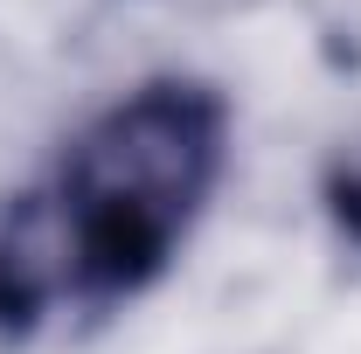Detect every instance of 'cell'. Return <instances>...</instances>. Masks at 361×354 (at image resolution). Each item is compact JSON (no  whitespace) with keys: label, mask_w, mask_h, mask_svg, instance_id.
Listing matches in <instances>:
<instances>
[{"label":"cell","mask_w":361,"mask_h":354,"mask_svg":"<svg viewBox=\"0 0 361 354\" xmlns=\"http://www.w3.org/2000/svg\"><path fill=\"white\" fill-rule=\"evenodd\" d=\"M111 0H0V56H56L90 35Z\"/></svg>","instance_id":"obj_2"},{"label":"cell","mask_w":361,"mask_h":354,"mask_svg":"<svg viewBox=\"0 0 361 354\" xmlns=\"http://www.w3.org/2000/svg\"><path fill=\"white\" fill-rule=\"evenodd\" d=\"M319 195H326V216H334V229H341L348 243H361V146H348V153L326 167Z\"/></svg>","instance_id":"obj_3"},{"label":"cell","mask_w":361,"mask_h":354,"mask_svg":"<svg viewBox=\"0 0 361 354\" xmlns=\"http://www.w3.org/2000/svg\"><path fill=\"white\" fill-rule=\"evenodd\" d=\"M229 160V97L153 77L63 146L56 174L0 209V341L104 319L174 264Z\"/></svg>","instance_id":"obj_1"}]
</instances>
